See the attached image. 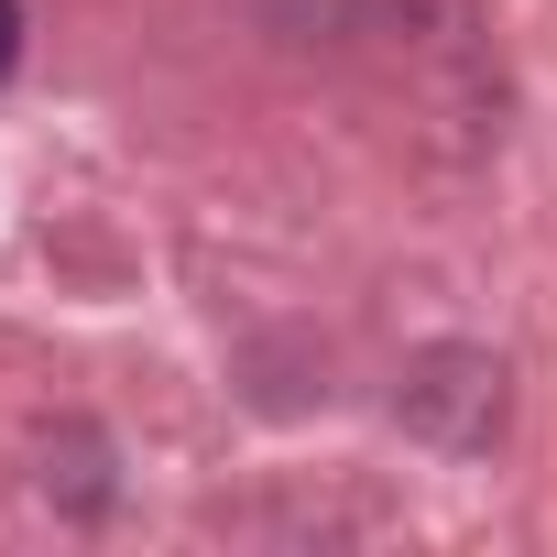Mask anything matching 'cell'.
I'll return each instance as SVG.
<instances>
[{"label": "cell", "mask_w": 557, "mask_h": 557, "mask_svg": "<svg viewBox=\"0 0 557 557\" xmlns=\"http://www.w3.org/2000/svg\"><path fill=\"white\" fill-rule=\"evenodd\" d=\"M23 34H34V23H23V0H0V77L23 66Z\"/></svg>", "instance_id": "1"}]
</instances>
